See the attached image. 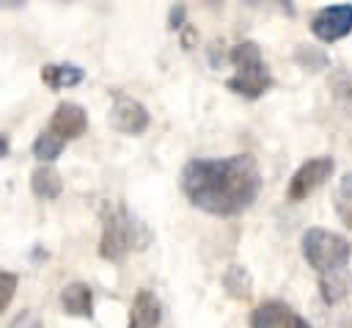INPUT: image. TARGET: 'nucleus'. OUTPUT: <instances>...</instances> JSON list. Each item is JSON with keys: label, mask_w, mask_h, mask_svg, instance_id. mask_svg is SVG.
<instances>
[{"label": "nucleus", "mask_w": 352, "mask_h": 328, "mask_svg": "<svg viewBox=\"0 0 352 328\" xmlns=\"http://www.w3.org/2000/svg\"><path fill=\"white\" fill-rule=\"evenodd\" d=\"M302 256L319 276H324V273L346 267V262L352 256V243L344 234L314 226L302 234Z\"/></svg>", "instance_id": "obj_3"}, {"label": "nucleus", "mask_w": 352, "mask_h": 328, "mask_svg": "<svg viewBox=\"0 0 352 328\" xmlns=\"http://www.w3.org/2000/svg\"><path fill=\"white\" fill-rule=\"evenodd\" d=\"M60 306L69 317H91L94 314V289L82 281H72L60 289Z\"/></svg>", "instance_id": "obj_11"}, {"label": "nucleus", "mask_w": 352, "mask_h": 328, "mask_svg": "<svg viewBox=\"0 0 352 328\" xmlns=\"http://www.w3.org/2000/svg\"><path fill=\"white\" fill-rule=\"evenodd\" d=\"M223 287L228 289V295H231V298L245 300V298H250L253 278H250V273H248L242 265H231V267L223 273Z\"/></svg>", "instance_id": "obj_15"}, {"label": "nucleus", "mask_w": 352, "mask_h": 328, "mask_svg": "<svg viewBox=\"0 0 352 328\" xmlns=\"http://www.w3.org/2000/svg\"><path fill=\"white\" fill-rule=\"evenodd\" d=\"M250 328H311V322L297 314L289 303L283 300H267L253 309L250 314Z\"/></svg>", "instance_id": "obj_7"}, {"label": "nucleus", "mask_w": 352, "mask_h": 328, "mask_svg": "<svg viewBox=\"0 0 352 328\" xmlns=\"http://www.w3.org/2000/svg\"><path fill=\"white\" fill-rule=\"evenodd\" d=\"M63 146H66V141H60V138H58V135H52L50 130H41V132H38V138L33 141V154L41 160V165H50L52 160H58V157H60Z\"/></svg>", "instance_id": "obj_16"}, {"label": "nucleus", "mask_w": 352, "mask_h": 328, "mask_svg": "<svg viewBox=\"0 0 352 328\" xmlns=\"http://www.w3.org/2000/svg\"><path fill=\"white\" fill-rule=\"evenodd\" d=\"M319 292H322L324 303H338V300H344V298L352 292V276L346 273V267L319 276Z\"/></svg>", "instance_id": "obj_14"}, {"label": "nucleus", "mask_w": 352, "mask_h": 328, "mask_svg": "<svg viewBox=\"0 0 352 328\" xmlns=\"http://www.w3.org/2000/svg\"><path fill=\"white\" fill-rule=\"evenodd\" d=\"M182 19H184V6H176V8H170V30H176V28H182Z\"/></svg>", "instance_id": "obj_21"}, {"label": "nucleus", "mask_w": 352, "mask_h": 328, "mask_svg": "<svg viewBox=\"0 0 352 328\" xmlns=\"http://www.w3.org/2000/svg\"><path fill=\"white\" fill-rule=\"evenodd\" d=\"M8 152H11L8 135H6V132H0V160H3V157H8Z\"/></svg>", "instance_id": "obj_22"}, {"label": "nucleus", "mask_w": 352, "mask_h": 328, "mask_svg": "<svg viewBox=\"0 0 352 328\" xmlns=\"http://www.w3.org/2000/svg\"><path fill=\"white\" fill-rule=\"evenodd\" d=\"M19 287V276L11 270H0V311L8 309V303L14 300V292Z\"/></svg>", "instance_id": "obj_18"}, {"label": "nucleus", "mask_w": 352, "mask_h": 328, "mask_svg": "<svg viewBox=\"0 0 352 328\" xmlns=\"http://www.w3.org/2000/svg\"><path fill=\"white\" fill-rule=\"evenodd\" d=\"M231 63H234V74L226 80V85L234 94L248 96V99H258L261 94L270 91L272 74H270L256 41H239L231 50Z\"/></svg>", "instance_id": "obj_2"}, {"label": "nucleus", "mask_w": 352, "mask_h": 328, "mask_svg": "<svg viewBox=\"0 0 352 328\" xmlns=\"http://www.w3.org/2000/svg\"><path fill=\"white\" fill-rule=\"evenodd\" d=\"M162 320V306L151 289H140L132 300L129 328H157Z\"/></svg>", "instance_id": "obj_10"}, {"label": "nucleus", "mask_w": 352, "mask_h": 328, "mask_svg": "<svg viewBox=\"0 0 352 328\" xmlns=\"http://www.w3.org/2000/svg\"><path fill=\"white\" fill-rule=\"evenodd\" d=\"M187 201L209 215L231 218L245 212L261 190V171L250 154L195 157L179 174Z\"/></svg>", "instance_id": "obj_1"}, {"label": "nucleus", "mask_w": 352, "mask_h": 328, "mask_svg": "<svg viewBox=\"0 0 352 328\" xmlns=\"http://www.w3.org/2000/svg\"><path fill=\"white\" fill-rule=\"evenodd\" d=\"M82 77H85V72H82L77 63H47V66L41 69V83L50 85L52 91L80 85Z\"/></svg>", "instance_id": "obj_13"}, {"label": "nucleus", "mask_w": 352, "mask_h": 328, "mask_svg": "<svg viewBox=\"0 0 352 328\" xmlns=\"http://www.w3.org/2000/svg\"><path fill=\"white\" fill-rule=\"evenodd\" d=\"M336 212L346 229H352V193H336Z\"/></svg>", "instance_id": "obj_19"}, {"label": "nucleus", "mask_w": 352, "mask_h": 328, "mask_svg": "<svg viewBox=\"0 0 352 328\" xmlns=\"http://www.w3.org/2000/svg\"><path fill=\"white\" fill-rule=\"evenodd\" d=\"M140 223H135V218L129 215V209L124 204L113 207L104 212V223H102V240H99V254L110 262L124 259L132 248H143L138 240Z\"/></svg>", "instance_id": "obj_4"}, {"label": "nucleus", "mask_w": 352, "mask_h": 328, "mask_svg": "<svg viewBox=\"0 0 352 328\" xmlns=\"http://www.w3.org/2000/svg\"><path fill=\"white\" fill-rule=\"evenodd\" d=\"M333 171H336V160L327 157V154H319V157L305 160V163L294 171V176L289 179V190H286L289 201H302V198H308L316 187H322V185L333 176Z\"/></svg>", "instance_id": "obj_5"}, {"label": "nucleus", "mask_w": 352, "mask_h": 328, "mask_svg": "<svg viewBox=\"0 0 352 328\" xmlns=\"http://www.w3.org/2000/svg\"><path fill=\"white\" fill-rule=\"evenodd\" d=\"M47 130L52 135H58L60 141H74V138L85 135V130H88V113L77 102H60L55 107Z\"/></svg>", "instance_id": "obj_9"}, {"label": "nucleus", "mask_w": 352, "mask_h": 328, "mask_svg": "<svg viewBox=\"0 0 352 328\" xmlns=\"http://www.w3.org/2000/svg\"><path fill=\"white\" fill-rule=\"evenodd\" d=\"M30 190L41 201H55L63 193V179L52 165H38L30 174Z\"/></svg>", "instance_id": "obj_12"}, {"label": "nucleus", "mask_w": 352, "mask_h": 328, "mask_svg": "<svg viewBox=\"0 0 352 328\" xmlns=\"http://www.w3.org/2000/svg\"><path fill=\"white\" fill-rule=\"evenodd\" d=\"M148 110L132 99V96H116L113 107H110V124L113 130L124 132V135H143L148 130Z\"/></svg>", "instance_id": "obj_8"}, {"label": "nucleus", "mask_w": 352, "mask_h": 328, "mask_svg": "<svg viewBox=\"0 0 352 328\" xmlns=\"http://www.w3.org/2000/svg\"><path fill=\"white\" fill-rule=\"evenodd\" d=\"M294 58H297V63H300L302 69H308V72H319V69L327 66V55H324L322 50H316V47H297Z\"/></svg>", "instance_id": "obj_17"}, {"label": "nucleus", "mask_w": 352, "mask_h": 328, "mask_svg": "<svg viewBox=\"0 0 352 328\" xmlns=\"http://www.w3.org/2000/svg\"><path fill=\"white\" fill-rule=\"evenodd\" d=\"M8 328H44V325H41L38 314H33V311H22V314L14 317V322H11Z\"/></svg>", "instance_id": "obj_20"}, {"label": "nucleus", "mask_w": 352, "mask_h": 328, "mask_svg": "<svg viewBox=\"0 0 352 328\" xmlns=\"http://www.w3.org/2000/svg\"><path fill=\"white\" fill-rule=\"evenodd\" d=\"M311 33L324 44H333L349 36L352 33V3H336V6L319 8L311 17Z\"/></svg>", "instance_id": "obj_6"}]
</instances>
